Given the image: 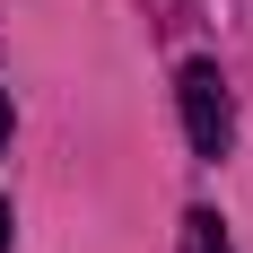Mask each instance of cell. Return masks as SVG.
<instances>
[{
    "mask_svg": "<svg viewBox=\"0 0 253 253\" xmlns=\"http://www.w3.org/2000/svg\"><path fill=\"white\" fill-rule=\"evenodd\" d=\"M0 140H9V87H0Z\"/></svg>",
    "mask_w": 253,
    "mask_h": 253,
    "instance_id": "3",
    "label": "cell"
},
{
    "mask_svg": "<svg viewBox=\"0 0 253 253\" xmlns=\"http://www.w3.org/2000/svg\"><path fill=\"white\" fill-rule=\"evenodd\" d=\"M0 253H9V201H0Z\"/></svg>",
    "mask_w": 253,
    "mask_h": 253,
    "instance_id": "4",
    "label": "cell"
},
{
    "mask_svg": "<svg viewBox=\"0 0 253 253\" xmlns=\"http://www.w3.org/2000/svg\"><path fill=\"white\" fill-rule=\"evenodd\" d=\"M183 253H236L227 227H218V210H183Z\"/></svg>",
    "mask_w": 253,
    "mask_h": 253,
    "instance_id": "2",
    "label": "cell"
},
{
    "mask_svg": "<svg viewBox=\"0 0 253 253\" xmlns=\"http://www.w3.org/2000/svg\"><path fill=\"white\" fill-rule=\"evenodd\" d=\"M183 140H192V157H227L236 140V105H227V79H218V61H183Z\"/></svg>",
    "mask_w": 253,
    "mask_h": 253,
    "instance_id": "1",
    "label": "cell"
}]
</instances>
